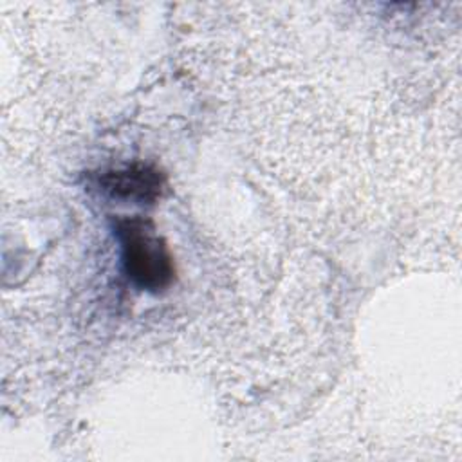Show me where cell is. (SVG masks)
<instances>
[{"instance_id":"6da1fadb","label":"cell","mask_w":462,"mask_h":462,"mask_svg":"<svg viewBox=\"0 0 462 462\" xmlns=\"http://www.w3.org/2000/svg\"><path fill=\"white\" fill-rule=\"evenodd\" d=\"M117 236L123 247L125 271L137 287L161 291L171 282V256L148 222L139 218L121 220Z\"/></svg>"},{"instance_id":"7a4b0ae2","label":"cell","mask_w":462,"mask_h":462,"mask_svg":"<svg viewBox=\"0 0 462 462\" xmlns=\"http://www.w3.org/2000/svg\"><path fill=\"white\" fill-rule=\"evenodd\" d=\"M99 184L112 199L144 204L157 199L161 191V175L148 166H128L105 173L99 179Z\"/></svg>"}]
</instances>
